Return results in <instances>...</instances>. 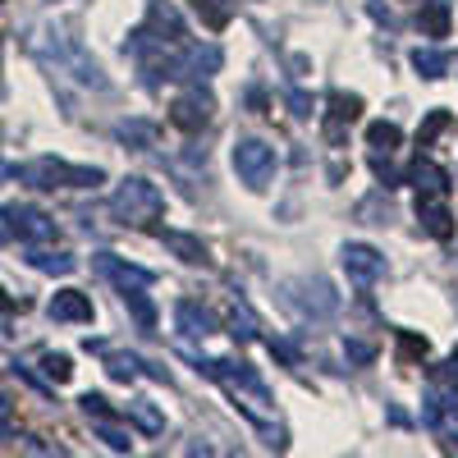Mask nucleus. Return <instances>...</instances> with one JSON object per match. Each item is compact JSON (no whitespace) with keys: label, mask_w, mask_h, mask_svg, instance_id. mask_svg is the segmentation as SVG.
<instances>
[{"label":"nucleus","mask_w":458,"mask_h":458,"mask_svg":"<svg viewBox=\"0 0 458 458\" xmlns=\"http://www.w3.org/2000/svg\"><path fill=\"white\" fill-rule=\"evenodd\" d=\"M198 371H207L216 386H225V394L234 399V408H243V417L252 427L266 431V417H271V390L266 380L248 367V362H229V358H193Z\"/></svg>","instance_id":"obj_1"},{"label":"nucleus","mask_w":458,"mask_h":458,"mask_svg":"<svg viewBox=\"0 0 458 458\" xmlns=\"http://www.w3.org/2000/svg\"><path fill=\"white\" fill-rule=\"evenodd\" d=\"M110 216L129 225V229H157V220L165 216V198H161V188L151 183V179H124L120 188H114V198H110Z\"/></svg>","instance_id":"obj_2"},{"label":"nucleus","mask_w":458,"mask_h":458,"mask_svg":"<svg viewBox=\"0 0 458 458\" xmlns=\"http://www.w3.org/2000/svg\"><path fill=\"white\" fill-rule=\"evenodd\" d=\"M10 174L19 183H28V188H42V193H55V188H97V183H106V174L97 165H69V161H55V157L23 161Z\"/></svg>","instance_id":"obj_3"},{"label":"nucleus","mask_w":458,"mask_h":458,"mask_svg":"<svg viewBox=\"0 0 458 458\" xmlns=\"http://www.w3.org/2000/svg\"><path fill=\"white\" fill-rule=\"evenodd\" d=\"M234 174L252 188V193H261V188L276 179V147L261 142V138H239L234 142Z\"/></svg>","instance_id":"obj_4"},{"label":"nucleus","mask_w":458,"mask_h":458,"mask_svg":"<svg viewBox=\"0 0 458 458\" xmlns=\"http://www.w3.org/2000/svg\"><path fill=\"white\" fill-rule=\"evenodd\" d=\"M0 220H5V234L19 243H55V220L28 202H10L0 211Z\"/></svg>","instance_id":"obj_5"},{"label":"nucleus","mask_w":458,"mask_h":458,"mask_svg":"<svg viewBox=\"0 0 458 458\" xmlns=\"http://www.w3.org/2000/svg\"><path fill=\"white\" fill-rule=\"evenodd\" d=\"M211 114H216V97L202 92V83H193L183 97H174V106H170V124L183 129V133H202V129L211 124Z\"/></svg>","instance_id":"obj_6"},{"label":"nucleus","mask_w":458,"mask_h":458,"mask_svg":"<svg viewBox=\"0 0 458 458\" xmlns=\"http://www.w3.org/2000/svg\"><path fill=\"white\" fill-rule=\"evenodd\" d=\"M326 142L330 147H344V138H349V124L362 120V97L358 92H330L326 101Z\"/></svg>","instance_id":"obj_7"},{"label":"nucleus","mask_w":458,"mask_h":458,"mask_svg":"<svg viewBox=\"0 0 458 458\" xmlns=\"http://www.w3.org/2000/svg\"><path fill=\"white\" fill-rule=\"evenodd\" d=\"M344 271H349L358 289H371L376 280H386V257L371 243H344Z\"/></svg>","instance_id":"obj_8"},{"label":"nucleus","mask_w":458,"mask_h":458,"mask_svg":"<svg viewBox=\"0 0 458 458\" xmlns=\"http://www.w3.org/2000/svg\"><path fill=\"white\" fill-rule=\"evenodd\" d=\"M97 271L106 280H114L120 289H147V284H157V271H142V266L114 257V252H97Z\"/></svg>","instance_id":"obj_9"},{"label":"nucleus","mask_w":458,"mask_h":458,"mask_svg":"<svg viewBox=\"0 0 458 458\" xmlns=\"http://www.w3.org/2000/svg\"><path fill=\"white\" fill-rule=\"evenodd\" d=\"M174 326H179V335H188V339H207V335L220 330V321L202 308V302H188V298L174 302Z\"/></svg>","instance_id":"obj_10"},{"label":"nucleus","mask_w":458,"mask_h":458,"mask_svg":"<svg viewBox=\"0 0 458 458\" xmlns=\"http://www.w3.org/2000/svg\"><path fill=\"white\" fill-rule=\"evenodd\" d=\"M51 321H73V326H88L92 321V298L88 293H79V289H60L55 298H51Z\"/></svg>","instance_id":"obj_11"},{"label":"nucleus","mask_w":458,"mask_h":458,"mask_svg":"<svg viewBox=\"0 0 458 458\" xmlns=\"http://www.w3.org/2000/svg\"><path fill=\"white\" fill-rule=\"evenodd\" d=\"M408 183L417 188V198H449V188H454L449 174H445L436 161H427V157L408 170Z\"/></svg>","instance_id":"obj_12"},{"label":"nucleus","mask_w":458,"mask_h":458,"mask_svg":"<svg viewBox=\"0 0 458 458\" xmlns=\"http://www.w3.org/2000/svg\"><path fill=\"white\" fill-rule=\"evenodd\" d=\"M417 220H422V229L431 239H454V216L445 207V198H417Z\"/></svg>","instance_id":"obj_13"},{"label":"nucleus","mask_w":458,"mask_h":458,"mask_svg":"<svg viewBox=\"0 0 458 458\" xmlns=\"http://www.w3.org/2000/svg\"><path fill=\"white\" fill-rule=\"evenodd\" d=\"M161 243L165 252H174L183 266H211V248L193 234H179V229H161Z\"/></svg>","instance_id":"obj_14"},{"label":"nucleus","mask_w":458,"mask_h":458,"mask_svg":"<svg viewBox=\"0 0 458 458\" xmlns=\"http://www.w3.org/2000/svg\"><path fill=\"white\" fill-rule=\"evenodd\" d=\"M216 69H220V51L216 47H188L183 60H179V79L202 83V79H211Z\"/></svg>","instance_id":"obj_15"},{"label":"nucleus","mask_w":458,"mask_h":458,"mask_svg":"<svg viewBox=\"0 0 458 458\" xmlns=\"http://www.w3.org/2000/svg\"><path fill=\"white\" fill-rule=\"evenodd\" d=\"M28 266H32V271H42V276H73V271H79V257H73V252H51L42 243H28Z\"/></svg>","instance_id":"obj_16"},{"label":"nucleus","mask_w":458,"mask_h":458,"mask_svg":"<svg viewBox=\"0 0 458 458\" xmlns=\"http://www.w3.org/2000/svg\"><path fill=\"white\" fill-rule=\"evenodd\" d=\"M417 28H422V37H431V42L449 37V28H454L449 0H422V10H417Z\"/></svg>","instance_id":"obj_17"},{"label":"nucleus","mask_w":458,"mask_h":458,"mask_svg":"<svg viewBox=\"0 0 458 458\" xmlns=\"http://www.w3.org/2000/svg\"><path fill=\"white\" fill-rule=\"evenodd\" d=\"M449 64H454L449 51H431V47H417V51H412V69L422 73V79H445Z\"/></svg>","instance_id":"obj_18"},{"label":"nucleus","mask_w":458,"mask_h":458,"mask_svg":"<svg viewBox=\"0 0 458 458\" xmlns=\"http://www.w3.org/2000/svg\"><path fill=\"white\" fill-rule=\"evenodd\" d=\"M114 138H120V142H129L133 151H147V147H157L161 129H157V124H147V120H129V124H120V129H114Z\"/></svg>","instance_id":"obj_19"},{"label":"nucleus","mask_w":458,"mask_h":458,"mask_svg":"<svg viewBox=\"0 0 458 458\" xmlns=\"http://www.w3.org/2000/svg\"><path fill=\"white\" fill-rule=\"evenodd\" d=\"M124 417H133L147 436H161V431H165V417L157 412V403H151V399H133V403L124 408Z\"/></svg>","instance_id":"obj_20"},{"label":"nucleus","mask_w":458,"mask_h":458,"mask_svg":"<svg viewBox=\"0 0 458 458\" xmlns=\"http://www.w3.org/2000/svg\"><path fill=\"white\" fill-rule=\"evenodd\" d=\"M399 142H403V129H399V124H390V120L367 124V147H371V151H386V157H390Z\"/></svg>","instance_id":"obj_21"},{"label":"nucleus","mask_w":458,"mask_h":458,"mask_svg":"<svg viewBox=\"0 0 458 458\" xmlns=\"http://www.w3.org/2000/svg\"><path fill=\"white\" fill-rule=\"evenodd\" d=\"M124 302H129V312H133L138 330L157 335V308H151V302H147V293H142V289H124Z\"/></svg>","instance_id":"obj_22"},{"label":"nucleus","mask_w":458,"mask_h":458,"mask_svg":"<svg viewBox=\"0 0 458 458\" xmlns=\"http://www.w3.org/2000/svg\"><path fill=\"white\" fill-rule=\"evenodd\" d=\"M106 371H110V380H133L147 371V362L133 353H106Z\"/></svg>","instance_id":"obj_23"},{"label":"nucleus","mask_w":458,"mask_h":458,"mask_svg":"<svg viewBox=\"0 0 458 458\" xmlns=\"http://www.w3.org/2000/svg\"><path fill=\"white\" fill-rule=\"evenodd\" d=\"M97 436H101L114 454H129V449H133V436H129L120 422H114V417H101V422H97Z\"/></svg>","instance_id":"obj_24"},{"label":"nucleus","mask_w":458,"mask_h":458,"mask_svg":"<svg viewBox=\"0 0 458 458\" xmlns=\"http://www.w3.org/2000/svg\"><path fill=\"white\" fill-rule=\"evenodd\" d=\"M193 5H198V14H202V23H207L211 32L229 28V14H234V10H229L225 0H193Z\"/></svg>","instance_id":"obj_25"},{"label":"nucleus","mask_w":458,"mask_h":458,"mask_svg":"<svg viewBox=\"0 0 458 458\" xmlns=\"http://www.w3.org/2000/svg\"><path fill=\"white\" fill-rule=\"evenodd\" d=\"M229 335H234L239 344H252V339H257V317L243 308V302H239L234 312H229Z\"/></svg>","instance_id":"obj_26"},{"label":"nucleus","mask_w":458,"mask_h":458,"mask_svg":"<svg viewBox=\"0 0 458 458\" xmlns=\"http://www.w3.org/2000/svg\"><path fill=\"white\" fill-rule=\"evenodd\" d=\"M449 124H454V114H449V110H431V114H427V124L417 129V147H431V142H436Z\"/></svg>","instance_id":"obj_27"},{"label":"nucleus","mask_w":458,"mask_h":458,"mask_svg":"<svg viewBox=\"0 0 458 458\" xmlns=\"http://www.w3.org/2000/svg\"><path fill=\"white\" fill-rule=\"evenodd\" d=\"M399 358L412 362V358H427V339L412 335V330H399Z\"/></svg>","instance_id":"obj_28"},{"label":"nucleus","mask_w":458,"mask_h":458,"mask_svg":"<svg viewBox=\"0 0 458 458\" xmlns=\"http://www.w3.org/2000/svg\"><path fill=\"white\" fill-rule=\"evenodd\" d=\"M42 371L55 380V386H64V380L73 376V367H69V358H64V353H47V358H42Z\"/></svg>","instance_id":"obj_29"},{"label":"nucleus","mask_w":458,"mask_h":458,"mask_svg":"<svg viewBox=\"0 0 458 458\" xmlns=\"http://www.w3.org/2000/svg\"><path fill=\"white\" fill-rule=\"evenodd\" d=\"M344 358H349L353 367H367V362H376V349L362 344V339H344Z\"/></svg>","instance_id":"obj_30"},{"label":"nucleus","mask_w":458,"mask_h":458,"mask_svg":"<svg viewBox=\"0 0 458 458\" xmlns=\"http://www.w3.org/2000/svg\"><path fill=\"white\" fill-rule=\"evenodd\" d=\"M266 349H271V358H280L284 367H298V349L289 339H266Z\"/></svg>","instance_id":"obj_31"},{"label":"nucleus","mask_w":458,"mask_h":458,"mask_svg":"<svg viewBox=\"0 0 458 458\" xmlns=\"http://www.w3.org/2000/svg\"><path fill=\"white\" fill-rule=\"evenodd\" d=\"M79 403H83V412L92 417V422H101V417H114V408H110V403H106L101 394H83Z\"/></svg>","instance_id":"obj_32"},{"label":"nucleus","mask_w":458,"mask_h":458,"mask_svg":"<svg viewBox=\"0 0 458 458\" xmlns=\"http://www.w3.org/2000/svg\"><path fill=\"white\" fill-rule=\"evenodd\" d=\"M289 106H293L298 120H308V114H312V97L308 92H289Z\"/></svg>","instance_id":"obj_33"},{"label":"nucleus","mask_w":458,"mask_h":458,"mask_svg":"<svg viewBox=\"0 0 458 458\" xmlns=\"http://www.w3.org/2000/svg\"><path fill=\"white\" fill-rule=\"evenodd\" d=\"M10 371H14V376H23V380H28V386H32V390H42V394H51V386H47V380H37V376H32V371H28L23 362H14Z\"/></svg>","instance_id":"obj_34"},{"label":"nucleus","mask_w":458,"mask_h":458,"mask_svg":"<svg viewBox=\"0 0 458 458\" xmlns=\"http://www.w3.org/2000/svg\"><path fill=\"white\" fill-rule=\"evenodd\" d=\"M436 380H445V386H454V380H458V353H454V358H449V362H445V367L436 371Z\"/></svg>","instance_id":"obj_35"},{"label":"nucleus","mask_w":458,"mask_h":458,"mask_svg":"<svg viewBox=\"0 0 458 458\" xmlns=\"http://www.w3.org/2000/svg\"><path fill=\"white\" fill-rule=\"evenodd\" d=\"M440 408H445V412L454 417V422H458V380H454V386H449V394L440 399Z\"/></svg>","instance_id":"obj_36"},{"label":"nucleus","mask_w":458,"mask_h":458,"mask_svg":"<svg viewBox=\"0 0 458 458\" xmlns=\"http://www.w3.org/2000/svg\"><path fill=\"white\" fill-rule=\"evenodd\" d=\"M248 106H252L257 114H266V92H261V88H248Z\"/></svg>","instance_id":"obj_37"},{"label":"nucleus","mask_w":458,"mask_h":458,"mask_svg":"<svg viewBox=\"0 0 458 458\" xmlns=\"http://www.w3.org/2000/svg\"><path fill=\"white\" fill-rule=\"evenodd\" d=\"M0 312H23V302H19V298H10L5 289H0Z\"/></svg>","instance_id":"obj_38"},{"label":"nucleus","mask_w":458,"mask_h":458,"mask_svg":"<svg viewBox=\"0 0 458 458\" xmlns=\"http://www.w3.org/2000/svg\"><path fill=\"white\" fill-rule=\"evenodd\" d=\"M0 427H10V399L0 394Z\"/></svg>","instance_id":"obj_39"}]
</instances>
